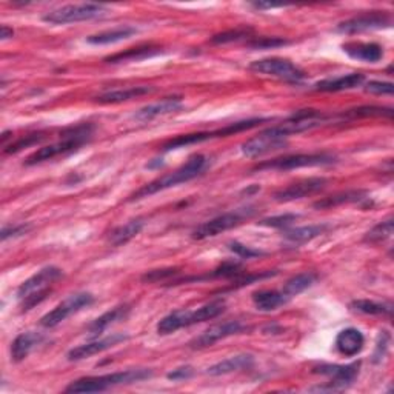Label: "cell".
<instances>
[{"instance_id":"cell-32","label":"cell","mask_w":394,"mask_h":394,"mask_svg":"<svg viewBox=\"0 0 394 394\" xmlns=\"http://www.w3.org/2000/svg\"><path fill=\"white\" fill-rule=\"evenodd\" d=\"M350 308L360 314H369V316H391L393 307L391 303L368 300V299H359L352 300L350 303Z\"/></svg>"},{"instance_id":"cell-45","label":"cell","mask_w":394,"mask_h":394,"mask_svg":"<svg viewBox=\"0 0 394 394\" xmlns=\"http://www.w3.org/2000/svg\"><path fill=\"white\" fill-rule=\"evenodd\" d=\"M388 342H390L388 331H381L379 342H377L376 352H374V362H381V360L383 359L385 351H387V348H388Z\"/></svg>"},{"instance_id":"cell-42","label":"cell","mask_w":394,"mask_h":394,"mask_svg":"<svg viewBox=\"0 0 394 394\" xmlns=\"http://www.w3.org/2000/svg\"><path fill=\"white\" fill-rule=\"evenodd\" d=\"M365 91L373 93V94H388L391 96L394 91V85L391 82H379V80H371L365 85Z\"/></svg>"},{"instance_id":"cell-10","label":"cell","mask_w":394,"mask_h":394,"mask_svg":"<svg viewBox=\"0 0 394 394\" xmlns=\"http://www.w3.org/2000/svg\"><path fill=\"white\" fill-rule=\"evenodd\" d=\"M250 70L259 74H265V76L282 79L285 82H296V84L305 79L307 76V74L299 67H296L293 62L281 59V57H269V59L253 62L250 65Z\"/></svg>"},{"instance_id":"cell-46","label":"cell","mask_w":394,"mask_h":394,"mask_svg":"<svg viewBox=\"0 0 394 394\" xmlns=\"http://www.w3.org/2000/svg\"><path fill=\"white\" fill-rule=\"evenodd\" d=\"M193 374H194V371L191 367H180V368L174 369V371L168 373L167 377L171 381H185V379H190Z\"/></svg>"},{"instance_id":"cell-43","label":"cell","mask_w":394,"mask_h":394,"mask_svg":"<svg viewBox=\"0 0 394 394\" xmlns=\"http://www.w3.org/2000/svg\"><path fill=\"white\" fill-rule=\"evenodd\" d=\"M179 271L174 268H167V269H153L148 271L146 274L142 276L144 282H159V281H165V279L177 274Z\"/></svg>"},{"instance_id":"cell-4","label":"cell","mask_w":394,"mask_h":394,"mask_svg":"<svg viewBox=\"0 0 394 394\" xmlns=\"http://www.w3.org/2000/svg\"><path fill=\"white\" fill-rule=\"evenodd\" d=\"M63 276L62 269L57 267H45L36 274L27 279L18 290V299L20 300L22 311H30L46 299L51 291V286Z\"/></svg>"},{"instance_id":"cell-25","label":"cell","mask_w":394,"mask_h":394,"mask_svg":"<svg viewBox=\"0 0 394 394\" xmlns=\"http://www.w3.org/2000/svg\"><path fill=\"white\" fill-rule=\"evenodd\" d=\"M154 91V88L151 87H131L125 89H113V91H106L101 96L96 97V102L99 103H120L131 101V99H136L139 96H145Z\"/></svg>"},{"instance_id":"cell-27","label":"cell","mask_w":394,"mask_h":394,"mask_svg":"<svg viewBox=\"0 0 394 394\" xmlns=\"http://www.w3.org/2000/svg\"><path fill=\"white\" fill-rule=\"evenodd\" d=\"M288 300L290 299L286 298L282 290H262L253 294V303L259 311H274L279 307L285 305Z\"/></svg>"},{"instance_id":"cell-29","label":"cell","mask_w":394,"mask_h":394,"mask_svg":"<svg viewBox=\"0 0 394 394\" xmlns=\"http://www.w3.org/2000/svg\"><path fill=\"white\" fill-rule=\"evenodd\" d=\"M137 32L136 28L133 27H119V28H114L110 31H103V32H99V34L94 36H89L87 39L88 44L91 45H110V44H117L120 40H125L129 39L131 36H134Z\"/></svg>"},{"instance_id":"cell-40","label":"cell","mask_w":394,"mask_h":394,"mask_svg":"<svg viewBox=\"0 0 394 394\" xmlns=\"http://www.w3.org/2000/svg\"><path fill=\"white\" fill-rule=\"evenodd\" d=\"M288 44V40L285 39H279V37H259L253 42L248 44L250 48L254 49H269V48H276V46H284Z\"/></svg>"},{"instance_id":"cell-31","label":"cell","mask_w":394,"mask_h":394,"mask_svg":"<svg viewBox=\"0 0 394 394\" xmlns=\"http://www.w3.org/2000/svg\"><path fill=\"white\" fill-rule=\"evenodd\" d=\"M159 48L153 46H137V48H129L127 51L117 53L114 56L106 57V63H123V62H134V61H144L146 57H153L155 54H159Z\"/></svg>"},{"instance_id":"cell-1","label":"cell","mask_w":394,"mask_h":394,"mask_svg":"<svg viewBox=\"0 0 394 394\" xmlns=\"http://www.w3.org/2000/svg\"><path fill=\"white\" fill-rule=\"evenodd\" d=\"M207 167H208L207 155L196 154V155H193V158L188 159L185 165L177 168L176 171H172V172H170V174L162 176L159 179L153 180V182L144 185L141 190H137L133 196L129 197V201L144 199V197H148V196L155 194L163 190H168V188L176 186L179 184L190 182V180L196 179L197 176H201Z\"/></svg>"},{"instance_id":"cell-21","label":"cell","mask_w":394,"mask_h":394,"mask_svg":"<svg viewBox=\"0 0 394 394\" xmlns=\"http://www.w3.org/2000/svg\"><path fill=\"white\" fill-rule=\"evenodd\" d=\"M364 80H365L364 74L352 72V74H347V76L320 80L314 85V89L322 93H338V91H345V89L357 88L364 84Z\"/></svg>"},{"instance_id":"cell-33","label":"cell","mask_w":394,"mask_h":394,"mask_svg":"<svg viewBox=\"0 0 394 394\" xmlns=\"http://www.w3.org/2000/svg\"><path fill=\"white\" fill-rule=\"evenodd\" d=\"M362 199H365V193H362V191H345V193L324 197V199L314 202L313 207L316 210H326V208L339 207V205H343V203L360 202Z\"/></svg>"},{"instance_id":"cell-36","label":"cell","mask_w":394,"mask_h":394,"mask_svg":"<svg viewBox=\"0 0 394 394\" xmlns=\"http://www.w3.org/2000/svg\"><path fill=\"white\" fill-rule=\"evenodd\" d=\"M393 228H394V222L391 217H388L387 220L381 222V224H377L376 227L369 229V231L365 234V242L377 243L390 239L393 234Z\"/></svg>"},{"instance_id":"cell-17","label":"cell","mask_w":394,"mask_h":394,"mask_svg":"<svg viewBox=\"0 0 394 394\" xmlns=\"http://www.w3.org/2000/svg\"><path fill=\"white\" fill-rule=\"evenodd\" d=\"M127 339H128V336L120 334V333L106 336V338H103V339H97L89 343H84V345H79V347L71 348L68 351L67 357H68V360H71V362H76V360H84L94 355H99V352H102L105 350L113 348L114 345H117Z\"/></svg>"},{"instance_id":"cell-30","label":"cell","mask_w":394,"mask_h":394,"mask_svg":"<svg viewBox=\"0 0 394 394\" xmlns=\"http://www.w3.org/2000/svg\"><path fill=\"white\" fill-rule=\"evenodd\" d=\"M328 229V225H307V227H299L288 229L284 233V237L291 243H305L316 239L320 234H324Z\"/></svg>"},{"instance_id":"cell-47","label":"cell","mask_w":394,"mask_h":394,"mask_svg":"<svg viewBox=\"0 0 394 394\" xmlns=\"http://www.w3.org/2000/svg\"><path fill=\"white\" fill-rule=\"evenodd\" d=\"M13 36H14L13 28L6 27V25H2V27H0V39L8 40V39H11Z\"/></svg>"},{"instance_id":"cell-41","label":"cell","mask_w":394,"mask_h":394,"mask_svg":"<svg viewBox=\"0 0 394 394\" xmlns=\"http://www.w3.org/2000/svg\"><path fill=\"white\" fill-rule=\"evenodd\" d=\"M228 248L242 259H253V258H258V256H262V254H264V251L253 250V248H250V246L242 245L239 242H231L228 245Z\"/></svg>"},{"instance_id":"cell-5","label":"cell","mask_w":394,"mask_h":394,"mask_svg":"<svg viewBox=\"0 0 394 394\" xmlns=\"http://www.w3.org/2000/svg\"><path fill=\"white\" fill-rule=\"evenodd\" d=\"M224 311H225V303L220 300L207 303V305H203L194 311H188V310L172 311V313L163 317L158 324V333L160 336L172 334L177 330H180V328L191 326L196 324L205 322V320L216 319L219 314L224 313Z\"/></svg>"},{"instance_id":"cell-44","label":"cell","mask_w":394,"mask_h":394,"mask_svg":"<svg viewBox=\"0 0 394 394\" xmlns=\"http://www.w3.org/2000/svg\"><path fill=\"white\" fill-rule=\"evenodd\" d=\"M30 225H25V224H20V225H13V227H4L2 229V233H0V239H2L4 242L6 239H10V237H18V236H22L25 233H28L30 231Z\"/></svg>"},{"instance_id":"cell-38","label":"cell","mask_w":394,"mask_h":394,"mask_svg":"<svg viewBox=\"0 0 394 394\" xmlns=\"http://www.w3.org/2000/svg\"><path fill=\"white\" fill-rule=\"evenodd\" d=\"M44 139H45V136H44V134H40V133L25 136V137H22V139H19V141H15L14 144L5 146V148H4V153H5V154L19 153V151L23 150V148H28V146H31V145H36V144H39V142H42Z\"/></svg>"},{"instance_id":"cell-18","label":"cell","mask_w":394,"mask_h":394,"mask_svg":"<svg viewBox=\"0 0 394 394\" xmlns=\"http://www.w3.org/2000/svg\"><path fill=\"white\" fill-rule=\"evenodd\" d=\"M182 106H184L182 97H179V96L167 97L160 102L144 106V108H141L134 114V119L141 120V122H148V120H153L159 116H165V114L177 113L182 110Z\"/></svg>"},{"instance_id":"cell-15","label":"cell","mask_w":394,"mask_h":394,"mask_svg":"<svg viewBox=\"0 0 394 394\" xmlns=\"http://www.w3.org/2000/svg\"><path fill=\"white\" fill-rule=\"evenodd\" d=\"M328 180L325 177H310V179H303L299 180V182L291 184L288 186L282 188L274 193V201L277 202H291V201H298V199H303V197L316 194L320 190H324L326 186Z\"/></svg>"},{"instance_id":"cell-16","label":"cell","mask_w":394,"mask_h":394,"mask_svg":"<svg viewBox=\"0 0 394 394\" xmlns=\"http://www.w3.org/2000/svg\"><path fill=\"white\" fill-rule=\"evenodd\" d=\"M243 330H245V326L239 322V320H229V322L212 325L208 328V330H205L202 334L197 336L196 339H193L190 342V347L194 350L207 348L222 339L229 338V336L239 334Z\"/></svg>"},{"instance_id":"cell-35","label":"cell","mask_w":394,"mask_h":394,"mask_svg":"<svg viewBox=\"0 0 394 394\" xmlns=\"http://www.w3.org/2000/svg\"><path fill=\"white\" fill-rule=\"evenodd\" d=\"M347 119H360V117H393V110L385 108V106H359V108H352L345 111L342 114Z\"/></svg>"},{"instance_id":"cell-48","label":"cell","mask_w":394,"mask_h":394,"mask_svg":"<svg viewBox=\"0 0 394 394\" xmlns=\"http://www.w3.org/2000/svg\"><path fill=\"white\" fill-rule=\"evenodd\" d=\"M256 10H269V8H276L279 5H269V4H253Z\"/></svg>"},{"instance_id":"cell-11","label":"cell","mask_w":394,"mask_h":394,"mask_svg":"<svg viewBox=\"0 0 394 394\" xmlns=\"http://www.w3.org/2000/svg\"><path fill=\"white\" fill-rule=\"evenodd\" d=\"M334 163V158L325 153L316 154H294L286 158H279L260 163L256 170H296L305 167H324Z\"/></svg>"},{"instance_id":"cell-2","label":"cell","mask_w":394,"mask_h":394,"mask_svg":"<svg viewBox=\"0 0 394 394\" xmlns=\"http://www.w3.org/2000/svg\"><path fill=\"white\" fill-rule=\"evenodd\" d=\"M94 127L91 123H80L77 127H72L63 131L62 139L57 144L39 148L36 153H32L30 158L25 160V165H37L45 160H51L57 155H65L77 151L82 145H85L93 136Z\"/></svg>"},{"instance_id":"cell-37","label":"cell","mask_w":394,"mask_h":394,"mask_svg":"<svg viewBox=\"0 0 394 394\" xmlns=\"http://www.w3.org/2000/svg\"><path fill=\"white\" fill-rule=\"evenodd\" d=\"M251 32L253 31L250 28H237V30H231V31H225V32H220V34L212 36L211 44L224 45V44L237 42V40H242L245 37H248Z\"/></svg>"},{"instance_id":"cell-3","label":"cell","mask_w":394,"mask_h":394,"mask_svg":"<svg viewBox=\"0 0 394 394\" xmlns=\"http://www.w3.org/2000/svg\"><path fill=\"white\" fill-rule=\"evenodd\" d=\"M153 371L148 368H134L127 369V371H119L113 374H103V376H94V377H84V379H77L71 382L65 391L82 394V393H101L105 390H110L119 385H128L134 382H141L145 379H150Z\"/></svg>"},{"instance_id":"cell-39","label":"cell","mask_w":394,"mask_h":394,"mask_svg":"<svg viewBox=\"0 0 394 394\" xmlns=\"http://www.w3.org/2000/svg\"><path fill=\"white\" fill-rule=\"evenodd\" d=\"M299 219L298 215H281V216H273L259 222V225L262 227H273V228H286L291 225L293 222Z\"/></svg>"},{"instance_id":"cell-8","label":"cell","mask_w":394,"mask_h":394,"mask_svg":"<svg viewBox=\"0 0 394 394\" xmlns=\"http://www.w3.org/2000/svg\"><path fill=\"white\" fill-rule=\"evenodd\" d=\"M359 362L350 365H320L314 368V373L330 377V382L322 387L310 388V391H343L355 382L359 374Z\"/></svg>"},{"instance_id":"cell-7","label":"cell","mask_w":394,"mask_h":394,"mask_svg":"<svg viewBox=\"0 0 394 394\" xmlns=\"http://www.w3.org/2000/svg\"><path fill=\"white\" fill-rule=\"evenodd\" d=\"M253 215H254L253 208H243V210L225 212V215H220L208 222H203L202 225H199L194 229L191 236L194 241H205L208 239V237H215L220 233L228 231V229L241 225L242 220L248 219Z\"/></svg>"},{"instance_id":"cell-28","label":"cell","mask_w":394,"mask_h":394,"mask_svg":"<svg viewBox=\"0 0 394 394\" xmlns=\"http://www.w3.org/2000/svg\"><path fill=\"white\" fill-rule=\"evenodd\" d=\"M144 225H145V222L141 217L128 220L127 224H123V225L117 227L116 229H113L110 234V243L114 246L125 245L127 242H129L133 237H136L139 233L142 231Z\"/></svg>"},{"instance_id":"cell-19","label":"cell","mask_w":394,"mask_h":394,"mask_svg":"<svg viewBox=\"0 0 394 394\" xmlns=\"http://www.w3.org/2000/svg\"><path fill=\"white\" fill-rule=\"evenodd\" d=\"M44 336L34 331H27L19 334L11 343V360L22 362L44 342Z\"/></svg>"},{"instance_id":"cell-22","label":"cell","mask_w":394,"mask_h":394,"mask_svg":"<svg viewBox=\"0 0 394 394\" xmlns=\"http://www.w3.org/2000/svg\"><path fill=\"white\" fill-rule=\"evenodd\" d=\"M254 365V357L251 355H237L233 357H228L222 362H217L207 369V374L210 376H225L242 369H248Z\"/></svg>"},{"instance_id":"cell-14","label":"cell","mask_w":394,"mask_h":394,"mask_svg":"<svg viewBox=\"0 0 394 394\" xmlns=\"http://www.w3.org/2000/svg\"><path fill=\"white\" fill-rule=\"evenodd\" d=\"M391 18L390 14L382 11H371L367 14L356 15V18L341 22L338 25V31L343 34H356V32L364 31H373V30H382L391 27Z\"/></svg>"},{"instance_id":"cell-9","label":"cell","mask_w":394,"mask_h":394,"mask_svg":"<svg viewBox=\"0 0 394 394\" xmlns=\"http://www.w3.org/2000/svg\"><path fill=\"white\" fill-rule=\"evenodd\" d=\"M94 302L93 294L89 293H76L68 296L67 299L61 302L59 305L54 307L49 313H46L40 319V325L45 328H54L62 324L65 319H68L71 314L79 313L82 308H87Z\"/></svg>"},{"instance_id":"cell-13","label":"cell","mask_w":394,"mask_h":394,"mask_svg":"<svg viewBox=\"0 0 394 394\" xmlns=\"http://www.w3.org/2000/svg\"><path fill=\"white\" fill-rule=\"evenodd\" d=\"M286 139L277 133L274 128H268L256 137L250 139L245 144H242V154L246 158H259V155L268 154L271 151L282 150L286 146Z\"/></svg>"},{"instance_id":"cell-34","label":"cell","mask_w":394,"mask_h":394,"mask_svg":"<svg viewBox=\"0 0 394 394\" xmlns=\"http://www.w3.org/2000/svg\"><path fill=\"white\" fill-rule=\"evenodd\" d=\"M316 277L317 276L314 273H302V274L294 276V277L290 279L288 282L285 284L282 291H284V294L286 296V298L293 299L294 296H298V294L305 291L307 288H310V286L314 284Z\"/></svg>"},{"instance_id":"cell-26","label":"cell","mask_w":394,"mask_h":394,"mask_svg":"<svg viewBox=\"0 0 394 394\" xmlns=\"http://www.w3.org/2000/svg\"><path fill=\"white\" fill-rule=\"evenodd\" d=\"M216 137H224V136H222V131L220 129L211 131V133L182 134V136H177L174 139H171V141L163 144L162 145V151L163 153H168V151H172V150H179V148H185V146H190V145L207 142V141H211V139H216Z\"/></svg>"},{"instance_id":"cell-24","label":"cell","mask_w":394,"mask_h":394,"mask_svg":"<svg viewBox=\"0 0 394 394\" xmlns=\"http://www.w3.org/2000/svg\"><path fill=\"white\" fill-rule=\"evenodd\" d=\"M343 51L347 53L351 59L376 63L383 57V49L377 44H348L343 45Z\"/></svg>"},{"instance_id":"cell-23","label":"cell","mask_w":394,"mask_h":394,"mask_svg":"<svg viewBox=\"0 0 394 394\" xmlns=\"http://www.w3.org/2000/svg\"><path fill=\"white\" fill-rule=\"evenodd\" d=\"M129 305H119L116 308H113L110 311H106L105 314H102L101 317H97L93 324H89L88 326V333L89 336H97L103 333L106 328L120 322V320L127 319L129 314Z\"/></svg>"},{"instance_id":"cell-20","label":"cell","mask_w":394,"mask_h":394,"mask_svg":"<svg viewBox=\"0 0 394 394\" xmlns=\"http://www.w3.org/2000/svg\"><path fill=\"white\" fill-rule=\"evenodd\" d=\"M364 345H365V338L357 328H347V330H342L338 334V338H336V348H338V351L342 356H347V357L359 355V352L362 351Z\"/></svg>"},{"instance_id":"cell-6","label":"cell","mask_w":394,"mask_h":394,"mask_svg":"<svg viewBox=\"0 0 394 394\" xmlns=\"http://www.w3.org/2000/svg\"><path fill=\"white\" fill-rule=\"evenodd\" d=\"M106 13V8L99 4H79V5H67L59 10H54L44 15V22L51 25H65L76 23L84 20H93L102 18Z\"/></svg>"},{"instance_id":"cell-12","label":"cell","mask_w":394,"mask_h":394,"mask_svg":"<svg viewBox=\"0 0 394 394\" xmlns=\"http://www.w3.org/2000/svg\"><path fill=\"white\" fill-rule=\"evenodd\" d=\"M326 120H328V117L325 116V114L317 110H300L298 113H294L288 120L282 123V125L273 127V128L281 136L290 137L291 134H299V133H303V131L317 128Z\"/></svg>"}]
</instances>
